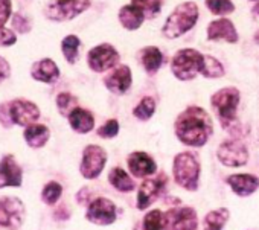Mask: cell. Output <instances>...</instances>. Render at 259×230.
I'll return each instance as SVG.
<instances>
[{
    "label": "cell",
    "instance_id": "cell-1",
    "mask_svg": "<svg viewBox=\"0 0 259 230\" xmlns=\"http://www.w3.org/2000/svg\"><path fill=\"white\" fill-rule=\"evenodd\" d=\"M174 133L183 145L201 148L213 134V124L204 108L191 105L177 116L174 122Z\"/></svg>",
    "mask_w": 259,
    "mask_h": 230
},
{
    "label": "cell",
    "instance_id": "cell-2",
    "mask_svg": "<svg viewBox=\"0 0 259 230\" xmlns=\"http://www.w3.org/2000/svg\"><path fill=\"white\" fill-rule=\"evenodd\" d=\"M198 16H200V10L195 2L189 0V2H183L177 5L162 26L163 37L174 40L185 35L197 25Z\"/></svg>",
    "mask_w": 259,
    "mask_h": 230
},
{
    "label": "cell",
    "instance_id": "cell-3",
    "mask_svg": "<svg viewBox=\"0 0 259 230\" xmlns=\"http://www.w3.org/2000/svg\"><path fill=\"white\" fill-rule=\"evenodd\" d=\"M200 174H201V165L197 154L191 151H185V153H179L174 157L172 175H174V181L180 188L189 192H195L200 185Z\"/></svg>",
    "mask_w": 259,
    "mask_h": 230
},
{
    "label": "cell",
    "instance_id": "cell-4",
    "mask_svg": "<svg viewBox=\"0 0 259 230\" xmlns=\"http://www.w3.org/2000/svg\"><path fill=\"white\" fill-rule=\"evenodd\" d=\"M241 93L236 87H223L210 96L212 108L217 111L220 124L224 130H230L236 122Z\"/></svg>",
    "mask_w": 259,
    "mask_h": 230
},
{
    "label": "cell",
    "instance_id": "cell-5",
    "mask_svg": "<svg viewBox=\"0 0 259 230\" xmlns=\"http://www.w3.org/2000/svg\"><path fill=\"white\" fill-rule=\"evenodd\" d=\"M203 55L197 49L185 48L179 49L171 61V72L179 81H192L197 75H200Z\"/></svg>",
    "mask_w": 259,
    "mask_h": 230
},
{
    "label": "cell",
    "instance_id": "cell-6",
    "mask_svg": "<svg viewBox=\"0 0 259 230\" xmlns=\"http://www.w3.org/2000/svg\"><path fill=\"white\" fill-rule=\"evenodd\" d=\"M26 219V206L19 197H0V227L17 230Z\"/></svg>",
    "mask_w": 259,
    "mask_h": 230
},
{
    "label": "cell",
    "instance_id": "cell-7",
    "mask_svg": "<svg viewBox=\"0 0 259 230\" xmlns=\"http://www.w3.org/2000/svg\"><path fill=\"white\" fill-rule=\"evenodd\" d=\"M90 5V0H54L46 7L45 16L52 22H67L81 16Z\"/></svg>",
    "mask_w": 259,
    "mask_h": 230
},
{
    "label": "cell",
    "instance_id": "cell-8",
    "mask_svg": "<svg viewBox=\"0 0 259 230\" xmlns=\"http://www.w3.org/2000/svg\"><path fill=\"white\" fill-rule=\"evenodd\" d=\"M119 52L114 46L108 43L98 44L92 48L87 54V64L90 70L96 73H104L110 69H114L119 63Z\"/></svg>",
    "mask_w": 259,
    "mask_h": 230
},
{
    "label": "cell",
    "instance_id": "cell-9",
    "mask_svg": "<svg viewBox=\"0 0 259 230\" xmlns=\"http://www.w3.org/2000/svg\"><path fill=\"white\" fill-rule=\"evenodd\" d=\"M107 163V153L99 145H87L82 151L79 172L85 180H95L101 175Z\"/></svg>",
    "mask_w": 259,
    "mask_h": 230
},
{
    "label": "cell",
    "instance_id": "cell-10",
    "mask_svg": "<svg viewBox=\"0 0 259 230\" xmlns=\"http://www.w3.org/2000/svg\"><path fill=\"white\" fill-rule=\"evenodd\" d=\"M217 157L227 168H241L248 162V150L244 142L238 139H227L218 145Z\"/></svg>",
    "mask_w": 259,
    "mask_h": 230
},
{
    "label": "cell",
    "instance_id": "cell-11",
    "mask_svg": "<svg viewBox=\"0 0 259 230\" xmlns=\"http://www.w3.org/2000/svg\"><path fill=\"white\" fill-rule=\"evenodd\" d=\"M166 185H168V177L165 175V172H160L157 177L153 178L147 177L142 181L138 192V209L145 210L153 203L160 200L166 192Z\"/></svg>",
    "mask_w": 259,
    "mask_h": 230
},
{
    "label": "cell",
    "instance_id": "cell-12",
    "mask_svg": "<svg viewBox=\"0 0 259 230\" xmlns=\"http://www.w3.org/2000/svg\"><path fill=\"white\" fill-rule=\"evenodd\" d=\"M116 206L105 197H98L87 204L85 218L96 225H110L116 221Z\"/></svg>",
    "mask_w": 259,
    "mask_h": 230
},
{
    "label": "cell",
    "instance_id": "cell-13",
    "mask_svg": "<svg viewBox=\"0 0 259 230\" xmlns=\"http://www.w3.org/2000/svg\"><path fill=\"white\" fill-rule=\"evenodd\" d=\"M10 114L14 125L28 127L40 119V108L32 101L17 98L10 102Z\"/></svg>",
    "mask_w": 259,
    "mask_h": 230
},
{
    "label": "cell",
    "instance_id": "cell-14",
    "mask_svg": "<svg viewBox=\"0 0 259 230\" xmlns=\"http://www.w3.org/2000/svg\"><path fill=\"white\" fill-rule=\"evenodd\" d=\"M23 185V169L13 154H7L0 160V189L20 188Z\"/></svg>",
    "mask_w": 259,
    "mask_h": 230
},
{
    "label": "cell",
    "instance_id": "cell-15",
    "mask_svg": "<svg viewBox=\"0 0 259 230\" xmlns=\"http://www.w3.org/2000/svg\"><path fill=\"white\" fill-rule=\"evenodd\" d=\"M133 84V73L132 69L126 64H120L104 78V85L107 87L108 91L113 95H123L130 90Z\"/></svg>",
    "mask_w": 259,
    "mask_h": 230
},
{
    "label": "cell",
    "instance_id": "cell-16",
    "mask_svg": "<svg viewBox=\"0 0 259 230\" xmlns=\"http://www.w3.org/2000/svg\"><path fill=\"white\" fill-rule=\"evenodd\" d=\"M169 230H198V216L192 207H174L166 212Z\"/></svg>",
    "mask_w": 259,
    "mask_h": 230
},
{
    "label": "cell",
    "instance_id": "cell-17",
    "mask_svg": "<svg viewBox=\"0 0 259 230\" xmlns=\"http://www.w3.org/2000/svg\"><path fill=\"white\" fill-rule=\"evenodd\" d=\"M206 37L210 41H220V40H223V41H226L229 44H235L239 40L236 26L233 25V22L230 19H226V17L212 20L207 25Z\"/></svg>",
    "mask_w": 259,
    "mask_h": 230
},
{
    "label": "cell",
    "instance_id": "cell-18",
    "mask_svg": "<svg viewBox=\"0 0 259 230\" xmlns=\"http://www.w3.org/2000/svg\"><path fill=\"white\" fill-rule=\"evenodd\" d=\"M126 166L132 175L136 178H147L157 172V165L154 159L144 151H135L130 154L126 157Z\"/></svg>",
    "mask_w": 259,
    "mask_h": 230
},
{
    "label": "cell",
    "instance_id": "cell-19",
    "mask_svg": "<svg viewBox=\"0 0 259 230\" xmlns=\"http://www.w3.org/2000/svg\"><path fill=\"white\" fill-rule=\"evenodd\" d=\"M226 183L238 197H250L259 189V178L253 174H233L226 178Z\"/></svg>",
    "mask_w": 259,
    "mask_h": 230
},
{
    "label": "cell",
    "instance_id": "cell-20",
    "mask_svg": "<svg viewBox=\"0 0 259 230\" xmlns=\"http://www.w3.org/2000/svg\"><path fill=\"white\" fill-rule=\"evenodd\" d=\"M31 76L38 81V82H45V84H54L58 81L60 78V69L57 66V63L51 58H43L38 60L32 64L31 67Z\"/></svg>",
    "mask_w": 259,
    "mask_h": 230
},
{
    "label": "cell",
    "instance_id": "cell-21",
    "mask_svg": "<svg viewBox=\"0 0 259 230\" xmlns=\"http://www.w3.org/2000/svg\"><path fill=\"white\" fill-rule=\"evenodd\" d=\"M67 119H69L70 128L78 134H87L95 128L93 113L85 108H81V107L73 108L72 113L67 116Z\"/></svg>",
    "mask_w": 259,
    "mask_h": 230
},
{
    "label": "cell",
    "instance_id": "cell-22",
    "mask_svg": "<svg viewBox=\"0 0 259 230\" xmlns=\"http://www.w3.org/2000/svg\"><path fill=\"white\" fill-rule=\"evenodd\" d=\"M117 19H119V23L123 29L126 31H138L144 22H145V14L135 5H123L119 13H117Z\"/></svg>",
    "mask_w": 259,
    "mask_h": 230
},
{
    "label": "cell",
    "instance_id": "cell-23",
    "mask_svg": "<svg viewBox=\"0 0 259 230\" xmlns=\"http://www.w3.org/2000/svg\"><path fill=\"white\" fill-rule=\"evenodd\" d=\"M139 63L148 75H156L162 67L165 57L157 46H145L139 51Z\"/></svg>",
    "mask_w": 259,
    "mask_h": 230
},
{
    "label": "cell",
    "instance_id": "cell-24",
    "mask_svg": "<svg viewBox=\"0 0 259 230\" xmlns=\"http://www.w3.org/2000/svg\"><path fill=\"white\" fill-rule=\"evenodd\" d=\"M23 139H25L28 147H31L34 150H38V148H43L49 142L51 130L46 125L35 122V124H31V125L25 127Z\"/></svg>",
    "mask_w": 259,
    "mask_h": 230
},
{
    "label": "cell",
    "instance_id": "cell-25",
    "mask_svg": "<svg viewBox=\"0 0 259 230\" xmlns=\"http://www.w3.org/2000/svg\"><path fill=\"white\" fill-rule=\"evenodd\" d=\"M108 183L119 192L128 194V192H133L136 188L135 180L130 177V174L126 171H123L122 168L116 166L108 172Z\"/></svg>",
    "mask_w": 259,
    "mask_h": 230
},
{
    "label": "cell",
    "instance_id": "cell-26",
    "mask_svg": "<svg viewBox=\"0 0 259 230\" xmlns=\"http://www.w3.org/2000/svg\"><path fill=\"white\" fill-rule=\"evenodd\" d=\"M200 75L207 79H218L226 75V69L220 60L212 55H203V63L200 69Z\"/></svg>",
    "mask_w": 259,
    "mask_h": 230
},
{
    "label": "cell",
    "instance_id": "cell-27",
    "mask_svg": "<svg viewBox=\"0 0 259 230\" xmlns=\"http://www.w3.org/2000/svg\"><path fill=\"white\" fill-rule=\"evenodd\" d=\"M229 216H230V212L226 207H220V209L210 210L204 216V221H203L204 230H223L224 224L229 219Z\"/></svg>",
    "mask_w": 259,
    "mask_h": 230
},
{
    "label": "cell",
    "instance_id": "cell-28",
    "mask_svg": "<svg viewBox=\"0 0 259 230\" xmlns=\"http://www.w3.org/2000/svg\"><path fill=\"white\" fill-rule=\"evenodd\" d=\"M142 230H169L168 228V218L159 209L148 212L142 221Z\"/></svg>",
    "mask_w": 259,
    "mask_h": 230
},
{
    "label": "cell",
    "instance_id": "cell-29",
    "mask_svg": "<svg viewBox=\"0 0 259 230\" xmlns=\"http://www.w3.org/2000/svg\"><path fill=\"white\" fill-rule=\"evenodd\" d=\"M81 40L76 35H67L61 41V52L69 64H75L79 60Z\"/></svg>",
    "mask_w": 259,
    "mask_h": 230
},
{
    "label": "cell",
    "instance_id": "cell-30",
    "mask_svg": "<svg viewBox=\"0 0 259 230\" xmlns=\"http://www.w3.org/2000/svg\"><path fill=\"white\" fill-rule=\"evenodd\" d=\"M156 108H157V104H156V99L151 98V96H145L141 99V102L133 108V116L142 122L145 121H150L154 113H156Z\"/></svg>",
    "mask_w": 259,
    "mask_h": 230
},
{
    "label": "cell",
    "instance_id": "cell-31",
    "mask_svg": "<svg viewBox=\"0 0 259 230\" xmlns=\"http://www.w3.org/2000/svg\"><path fill=\"white\" fill-rule=\"evenodd\" d=\"M63 195V186L55 181V180H51L48 181L45 186H43V191H41V201L48 206H54L60 201Z\"/></svg>",
    "mask_w": 259,
    "mask_h": 230
},
{
    "label": "cell",
    "instance_id": "cell-32",
    "mask_svg": "<svg viewBox=\"0 0 259 230\" xmlns=\"http://www.w3.org/2000/svg\"><path fill=\"white\" fill-rule=\"evenodd\" d=\"M206 8L218 17L229 16L235 11V4L232 0H204Z\"/></svg>",
    "mask_w": 259,
    "mask_h": 230
},
{
    "label": "cell",
    "instance_id": "cell-33",
    "mask_svg": "<svg viewBox=\"0 0 259 230\" xmlns=\"http://www.w3.org/2000/svg\"><path fill=\"white\" fill-rule=\"evenodd\" d=\"M132 5L138 7L147 19H156L162 11V0H132Z\"/></svg>",
    "mask_w": 259,
    "mask_h": 230
},
{
    "label": "cell",
    "instance_id": "cell-34",
    "mask_svg": "<svg viewBox=\"0 0 259 230\" xmlns=\"http://www.w3.org/2000/svg\"><path fill=\"white\" fill-rule=\"evenodd\" d=\"M78 107V99L76 96H73L72 93L69 91H61L58 96H57V108L60 111L61 116L67 118L69 114L72 113L73 108Z\"/></svg>",
    "mask_w": 259,
    "mask_h": 230
},
{
    "label": "cell",
    "instance_id": "cell-35",
    "mask_svg": "<svg viewBox=\"0 0 259 230\" xmlns=\"http://www.w3.org/2000/svg\"><path fill=\"white\" fill-rule=\"evenodd\" d=\"M11 25H13V29L17 31V32H20V34H28V32L31 31V28H32L31 20H29L25 14H22V13L13 14V17H11Z\"/></svg>",
    "mask_w": 259,
    "mask_h": 230
},
{
    "label": "cell",
    "instance_id": "cell-36",
    "mask_svg": "<svg viewBox=\"0 0 259 230\" xmlns=\"http://www.w3.org/2000/svg\"><path fill=\"white\" fill-rule=\"evenodd\" d=\"M96 134L102 139H113L119 134V122L116 119H108L104 125L96 130Z\"/></svg>",
    "mask_w": 259,
    "mask_h": 230
},
{
    "label": "cell",
    "instance_id": "cell-37",
    "mask_svg": "<svg viewBox=\"0 0 259 230\" xmlns=\"http://www.w3.org/2000/svg\"><path fill=\"white\" fill-rule=\"evenodd\" d=\"M13 17V2L11 0H0V28H4Z\"/></svg>",
    "mask_w": 259,
    "mask_h": 230
},
{
    "label": "cell",
    "instance_id": "cell-38",
    "mask_svg": "<svg viewBox=\"0 0 259 230\" xmlns=\"http://www.w3.org/2000/svg\"><path fill=\"white\" fill-rule=\"evenodd\" d=\"M0 125L4 128H11L13 119H11V114H10V102H2L0 104Z\"/></svg>",
    "mask_w": 259,
    "mask_h": 230
},
{
    "label": "cell",
    "instance_id": "cell-39",
    "mask_svg": "<svg viewBox=\"0 0 259 230\" xmlns=\"http://www.w3.org/2000/svg\"><path fill=\"white\" fill-rule=\"evenodd\" d=\"M16 41H17V35H16L14 31L7 29L5 26L0 28V46L8 48V46L16 44Z\"/></svg>",
    "mask_w": 259,
    "mask_h": 230
},
{
    "label": "cell",
    "instance_id": "cell-40",
    "mask_svg": "<svg viewBox=\"0 0 259 230\" xmlns=\"http://www.w3.org/2000/svg\"><path fill=\"white\" fill-rule=\"evenodd\" d=\"M54 218H55L57 221H67V219L70 218V210L67 209L66 204H60V206L57 207V210L54 212Z\"/></svg>",
    "mask_w": 259,
    "mask_h": 230
},
{
    "label": "cell",
    "instance_id": "cell-41",
    "mask_svg": "<svg viewBox=\"0 0 259 230\" xmlns=\"http://www.w3.org/2000/svg\"><path fill=\"white\" fill-rule=\"evenodd\" d=\"M10 75H11V66H10V63L4 57H0V81L7 79Z\"/></svg>",
    "mask_w": 259,
    "mask_h": 230
},
{
    "label": "cell",
    "instance_id": "cell-42",
    "mask_svg": "<svg viewBox=\"0 0 259 230\" xmlns=\"http://www.w3.org/2000/svg\"><path fill=\"white\" fill-rule=\"evenodd\" d=\"M76 201L79 204H89V188H82L78 194H76Z\"/></svg>",
    "mask_w": 259,
    "mask_h": 230
},
{
    "label": "cell",
    "instance_id": "cell-43",
    "mask_svg": "<svg viewBox=\"0 0 259 230\" xmlns=\"http://www.w3.org/2000/svg\"><path fill=\"white\" fill-rule=\"evenodd\" d=\"M251 13H253L254 16H257V17H259V2H256V5L251 8Z\"/></svg>",
    "mask_w": 259,
    "mask_h": 230
},
{
    "label": "cell",
    "instance_id": "cell-44",
    "mask_svg": "<svg viewBox=\"0 0 259 230\" xmlns=\"http://www.w3.org/2000/svg\"><path fill=\"white\" fill-rule=\"evenodd\" d=\"M253 40H254V43L259 46V31H256V32H254V35H253Z\"/></svg>",
    "mask_w": 259,
    "mask_h": 230
},
{
    "label": "cell",
    "instance_id": "cell-45",
    "mask_svg": "<svg viewBox=\"0 0 259 230\" xmlns=\"http://www.w3.org/2000/svg\"><path fill=\"white\" fill-rule=\"evenodd\" d=\"M135 230H142V227H136Z\"/></svg>",
    "mask_w": 259,
    "mask_h": 230
},
{
    "label": "cell",
    "instance_id": "cell-46",
    "mask_svg": "<svg viewBox=\"0 0 259 230\" xmlns=\"http://www.w3.org/2000/svg\"><path fill=\"white\" fill-rule=\"evenodd\" d=\"M250 2H259V0H250Z\"/></svg>",
    "mask_w": 259,
    "mask_h": 230
}]
</instances>
